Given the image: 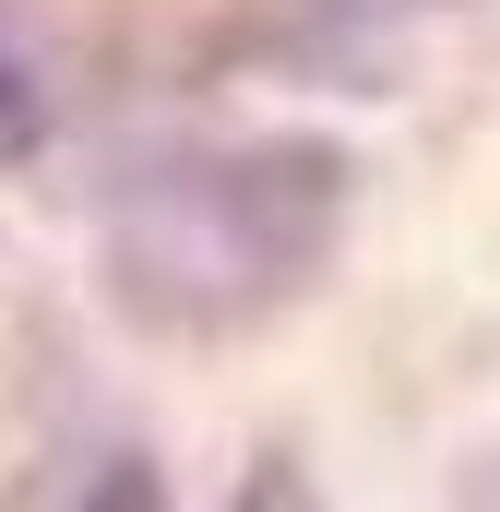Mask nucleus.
I'll return each instance as SVG.
<instances>
[{"mask_svg":"<svg viewBox=\"0 0 500 512\" xmlns=\"http://www.w3.org/2000/svg\"><path fill=\"white\" fill-rule=\"evenodd\" d=\"M48 143H60V84L36 72L24 36H0V179H24Z\"/></svg>","mask_w":500,"mask_h":512,"instance_id":"nucleus-2","label":"nucleus"},{"mask_svg":"<svg viewBox=\"0 0 500 512\" xmlns=\"http://www.w3.org/2000/svg\"><path fill=\"white\" fill-rule=\"evenodd\" d=\"M334 12H429V0H334Z\"/></svg>","mask_w":500,"mask_h":512,"instance_id":"nucleus-3","label":"nucleus"},{"mask_svg":"<svg viewBox=\"0 0 500 512\" xmlns=\"http://www.w3.org/2000/svg\"><path fill=\"white\" fill-rule=\"evenodd\" d=\"M358 215V155L334 131L143 143L108 179V298L143 334L215 346L310 298Z\"/></svg>","mask_w":500,"mask_h":512,"instance_id":"nucleus-1","label":"nucleus"}]
</instances>
